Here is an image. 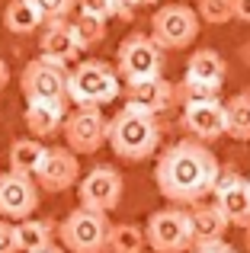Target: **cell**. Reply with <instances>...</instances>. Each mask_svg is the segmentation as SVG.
<instances>
[{
  "mask_svg": "<svg viewBox=\"0 0 250 253\" xmlns=\"http://www.w3.org/2000/svg\"><path fill=\"white\" fill-rule=\"evenodd\" d=\"M218 167V157L202 141L183 138V141H173L170 148L161 151L154 167V183L170 205L186 209V205H199L206 196H212Z\"/></svg>",
  "mask_w": 250,
  "mask_h": 253,
  "instance_id": "6da1fadb",
  "label": "cell"
},
{
  "mask_svg": "<svg viewBox=\"0 0 250 253\" xmlns=\"http://www.w3.org/2000/svg\"><path fill=\"white\" fill-rule=\"evenodd\" d=\"M106 144L116 151V157L128 164L148 161L157 148H161V122L151 112H141L135 106H122L113 119H109V138Z\"/></svg>",
  "mask_w": 250,
  "mask_h": 253,
  "instance_id": "7a4b0ae2",
  "label": "cell"
},
{
  "mask_svg": "<svg viewBox=\"0 0 250 253\" xmlns=\"http://www.w3.org/2000/svg\"><path fill=\"white\" fill-rule=\"evenodd\" d=\"M122 93V77L116 64L106 61H81L68 71V103L77 109H103Z\"/></svg>",
  "mask_w": 250,
  "mask_h": 253,
  "instance_id": "3957f363",
  "label": "cell"
},
{
  "mask_svg": "<svg viewBox=\"0 0 250 253\" xmlns=\"http://www.w3.org/2000/svg\"><path fill=\"white\" fill-rule=\"evenodd\" d=\"M109 231H113L109 215L83 205L58 224V237L68 253H109Z\"/></svg>",
  "mask_w": 250,
  "mask_h": 253,
  "instance_id": "277c9868",
  "label": "cell"
},
{
  "mask_svg": "<svg viewBox=\"0 0 250 253\" xmlns=\"http://www.w3.org/2000/svg\"><path fill=\"white\" fill-rule=\"evenodd\" d=\"M199 13L189 3H167L151 16V39L164 51H183L196 42L199 36Z\"/></svg>",
  "mask_w": 250,
  "mask_h": 253,
  "instance_id": "5b68a950",
  "label": "cell"
},
{
  "mask_svg": "<svg viewBox=\"0 0 250 253\" xmlns=\"http://www.w3.org/2000/svg\"><path fill=\"white\" fill-rule=\"evenodd\" d=\"M144 241L151 244L154 253H186L196 247V231H193V215L186 209H161L151 215L144 228Z\"/></svg>",
  "mask_w": 250,
  "mask_h": 253,
  "instance_id": "8992f818",
  "label": "cell"
},
{
  "mask_svg": "<svg viewBox=\"0 0 250 253\" xmlns=\"http://www.w3.org/2000/svg\"><path fill=\"white\" fill-rule=\"evenodd\" d=\"M116 71H119L122 84L125 81H151L161 77L164 71V48L144 32H131L122 39L119 51H116Z\"/></svg>",
  "mask_w": 250,
  "mask_h": 253,
  "instance_id": "52a82bcc",
  "label": "cell"
},
{
  "mask_svg": "<svg viewBox=\"0 0 250 253\" xmlns=\"http://www.w3.org/2000/svg\"><path fill=\"white\" fill-rule=\"evenodd\" d=\"M26 103H68V68L48 58H32L19 74Z\"/></svg>",
  "mask_w": 250,
  "mask_h": 253,
  "instance_id": "ba28073f",
  "label": "cell"
},
{
  "mask_svg": "<svg viewBox=\"0 0 250 253\" xmlns=\"http://www.w3.org/2000/svg\"><path fill=\"white\" fill-rule=\"evenodd\" d=\"M64 148L74 154H96L109 138V119L103 109H74L64 119Z\"/></svg>",
  "mask_w": 250,
  "mask_h": 253,
  "instance_id": "9c48e42d",
  "label": "cell"
},
{
  "mask_svg": "<svg viewBox=\"0 0 250 253\" xmlns=\"http://www.w3.org/2000/svg\"><path fill=\"white\" fill-rule=\"evenodd\" d=\"M122 192H125V179H122V173L116 167H109V164L93 167L81 179V186H77V196H81L83 209L103 211V215H109V211L122 202Z\"/></svg>",
  "mask_w": 250,
  "mask_h": 253,
  "instance_id": "30bf717a",
  "label": "cell"
},
{
  "mask_svg": "<svg viewBox=\"0 0 250 253\" xmlns=\"http://www.w3.org/2000/svg\"><path fill=\"white\" fill-rule=\"evenodd\" d=\"M39 209V186L26 173H0V215L6 221H23L32 218V211Z\"/></svg>",
  "mask_w": 250,
  "mask_h": 253,
  "instance_id": "8fae6325",
  "label": "cell"
},
{
  "mask_svg": "<svg viewBox=\"0 0 250 253\" xmlns=\"http://www.w3.org/2000/svg\"><path fill=\"white\" fill-rule=\"evenodd\" d=\"M125 106H135L141 112L161 116V112L173 109V103H180L176 96V84L164 81V77H151V81H125Z\"/></svg>",
  "mask_w": 250,
  "mask_h": 253,
  "instance_id": "7c38bea8",
  "label": "cell"
},
{
  "mask_svg": "<svg viewBox=\"0 0 250 253\" xmlns=\"http://www.w3.org/2000/svg\"><path fill=\"white\" fill-rule=\"evenodd\" d=\"M77 176H81V164H77L74 151L48 148L42 167H39V173L32 179H36V186L42 192H64V189H71V186L77 183Z\"/></svg>",
  "mask_w": 250,
  "mask_h": 253,
  "instance_id": "4fadbf2b",
  "label": "cell"
},
{
  "mask_svg": "<svg viewBox=\"0 0 250 253\" xmlns=\"http://www.w3.org/2000/svg\"><path fill=\"white\" fill-rule=\"evenodd\" d=\"M183 125L186 131L202 144H212L215 138L225 135V103L212 99V103H186L183 106Z\"/></svg>",
  "mask_w": 250,
  "mask_h": 253,
  "instance_id": "5bb4252c",
  "label": "cell"
},
{
  "mask_svg": "<svg viewBox=\"0 0 250 253\" xmlns=\"http://www.w3.org/2000/svg\"><path fill=\"white\" fill-rule=\"evenodd\" d=\"M39 48H42V58H48V61H55V64H64V68L81 55L74 36H71L68 19H61V23H45L42 36H39Z\"/></svg>",
  "mask_w": 250,
  "mask_h": 253,
  "instance_id": "9a60e30c",
  "label": "cell"
},
{
  "mask_svg": "<svg viewBox=\"0 0 250 253\" xmlns=\"http://www.w3.org/2000/svg\"><path fill=\"white\" fill-rule=\"evenodd\" d=\"M26 128L32 138L45 141V138L58 135L68 119V103H26Z\"/></svg>",
  "mask_w": 250,
  "mask_h": 253,
  "instance_id": "2e32d148",
  "label": "cell"
},
{
  "mask_svg": "<svg viewBox=\"0 0 250 253\" xmlns=\"http://www.w3.org/2000/svg\"><path fill=\"white\" fill-rule=\"evenodd\" d=\"M193 231H196V244H212V241H225L228 234V218L221 215L218 205H196L193 211Z\"/></svg>",
  "mask_w": 250,
  "mask_h": 253,
  "instance_id": "e0dca14e",
  "label": "cell"
},
{
  "mask_svg": "<svg viewBox=\"0 0 250 253\" xmlns=\"http://www.w3.org/2000/svg\"><path fill=\"white\" fill-rule=\"evenodd\" d=\"M225 58L215 48H199L189 55L186 61V81H199V84H221L225 81Z\"/></svg>",
  "mask_w": 250,
  "mask_h": 253,
  "instance_id": "ac0fdd59",
  "label": "cell"
},
{
  "mask_svg": "<svg viewBox=\"0 0 250 253\" xmlns=\"http://www.w3.org/2000/svg\"><path fill=\"white\" fill-rule=\"evenodd\" d=\"M3 26L13 36H29V32L45 26V16L39 13V6L32 0H10L3 6Z\"/></svg>",
  "mask_w": 250,
  "mask_h": 253,
  "instance_id": "d6986e66",
  "label": "cell"
},
{
  "mask_svg": "<svg viewBox=\"0 0 250 253\" xmlns=\"http://www.w3.org/2000/svg\"><path fill=\"white\" fill-rule=\"evenodd\" d=\"M45 154H48V148H45L39 138H16V141L10 144V170L36 176L39 167H42V161H45Z\"/></svg>",
  "mask_w": 250,
  "mask_h": 253,
  "instance_id": "ffe728a7",
  "label": "cell"
},
{
  "mask_svg": "<svg viewBox=\"0 0 250 253\" xmlns=\"http://www.w3.org/2000/svg\"><path fill=\"white\" fill-rule=\"evenodd\" d=\"M215 205H218L221 215L228 218V224L247 228L250 224V186H247V179H241V183L231 186L228 192L215 196Z\"/></svg>",
  "mask_w": 250,
  "mask_h": 253,
  "instance_id": "44dd1931",
  "label": "cell"
},
{
  "mask_svg": "<svg viewBox=\"0 0 250 253\" xmlns=\"http://www.w3.org/2000/svg\"><path fill=\"white\" fill-rule=\"evenodd\" d=\"M51 237H55V221H42V218H23L16 221V244L19 253H36L51 247Z\"/></svg>",
  "mask_w": 250,
  "mask_h": 253,
  "instance_id": "7402d4cb",
  "label": "cell"
},
{
  "mask_svg": "<svg viewBox=\"0 0 250 253\" xmlns=\"http://www.w3.org/2000/svg\"><path fill=\"white\" fill-rule=\"evenodd\" d=\"M225 135L234 141H250V90L234 93L225 103Z\"/></svg>",
  "mask_w": 250,
  "mask_h": 253,
  "instance_id": "603a6c76",
  "label": "cell"
},
{
  "mask_svg": "<svg viewBox=\"0 0 250 253\" xmlns=\"http://www.w3.org/2000/svg\"><path fill=\"white\" fill-rule=\"evenodd\" d=\"M68 26H71V36H74V42H77V48H81V51L96 48V45L106 39V19L90 16V13L77 10L74 16L68 19Z\"/></svg>",
  "mask_w": 250,
  "mask_h": 253,
  "instance_id": "cb8c5ba5",
  "label": "cell"
},
{
  "mask_svg": "<svg viewBox=\"0 0 250 253\" xmlns=\"http://www.w3.org/2000/svg\"><path fill=\"white\" fill-rule=\"evenodd\" d=\"M144 231L131 221L113 224L109 231V253H144Z\"/></svg>",
  "mask_w": 250,
  "mask_h": 253,
  "instance_id": "d4e9b609",
  "label": "cell"
},
{
  "mask_svg": "<svg viewBox=\"0 0 250 253\" xmlns=\"http://www.w3.org/2000/svg\"><path fill=\"white\" fill-rule=\"evenodd\" d=\"M77 10L90 13V16H100V19L131 23V3L128 0H77Z\"/></svg>",
  "mask_w": 250,
  "mask_h": 253,
  "instance_id": "484cf974",
  "label": "cell"
},
{
  "mask_svg": "<svg viewBox=\"0 0 250 253\" xmlns=\"http://www.w3.org/2000/svg\"><path fill=\"white\" fill-rule=\"evenodd\" d=\"M221 93V84H199V81H186L183 77L180 84H176V96H180V103H212V99H218Z\"/></svg>",
  "mask_w": 250,
  "mask_h": 253,
  "instance_id": "4316f807",
  "label": "cell"
},
{
  "mask_svg": "<svg viewBox=\"0 0 250 253\" xmlns=\"http://www.w3.org/2000/svg\"><path fill=\"white\" fill-rule=\"evenodd\" d=\"M196 13L208 26H225L234 19V0H196Z\"/></svg>",
  "mask_w": 250,
  "mask_h": 253,
  "instance_id": "83f0119b",
  "label": "cell"
},
{
  "mask_svg": "<svg viewBox=\"0 0 250 253\" xmlns=\"http://www.w3.org/2000/svg\"><path fill=\"white\" fill-rule=\"evenodd\" d=\"M39 6V13L45 16V23H61V19L74 16L77 0H32Z\"/></svg>",
  "mask_w": 250,
  "mask_h": 253,
  "instance_id": "f1b7e54d",
  "label": "cell"
},
{
  "mask_svg": "<svg viewBox=\"0 0 250 253\" xmlns=\"http://www.w3.org/2000/svg\"><path fill=\"white\" fill-rule=\"evenodd\" d=\"M241 179H244V176H241L234 167H218V173H215V183H212V196H221V192H228L231 186H238Z\"/></svg>",
  "mask_w": 250,
  "mask_h": 253,
  "instance_id": "f546056e",
  "label": "cell"
},
{
  "mask_svg": "<svg viewBox=\"0 0 250 253\" xmlns=\"http://www.w3.org/2000/svg\"><path fill=\"white\" fill-rule=\"evenodd\" d=\"M0 253H19V244H16V224H10L6 218L0 221Z\"/></svg>",
  "mask_w": 250,
  "mask_h": 253,
  "instance_id": "4dcf8cb0",
  "label": "cell"
},
{
  "mask_svg": "<svg viewBox=\"0 0 250 253\" xmlns=\"http://www.w3.org/2000/svg\"><path fill=\"white\" fill-rule=\"evenodd\" d=\"M193 253H238L228 241H212V244H196Z\"/></svg>",
  "mask_w": 250,
  "mask_h": 253,
  "instance_id": "1f68e13d",
  "label": "cell"
},
{
  "mask_svg": "<svg viewBox=\"0 0 250 253\" xmlns=\"http://www.w3.org/2000/svg\"><path fill=\"white\" fill-rule=\"evenodd\" d=\"M234 19L250 23V0H234Z\"/></svg>",
  "mask_w": 250,
  "mask_h": 253,
  "instance_id": "d6a6232c",
  "label": "cell"
},
{
  "mask_svg": "<svg viewBox=\"0 0 250 253\" xmlns=\"http://www.w3.org/2000/svg\"><path fill=\"white\" fill-rule=\"evenodd\" d=\"M6 84H10V68H6V61L0 58V93L6 90Z\"/></svg>",
  "mask_w": 250,
  "mask_h": 253,
  "instance_id": "836d02e7",
  "label": "cell"
},
{
  "mask_svg": "<svg viewBox=\"0 0 250 253\" xmlns=\"http://www.w3.org/2000/svg\"><path fill=\"white\" fill-rule=\"evenodd\" d=\"M131 6H154V3H161V0H128Z\"/></svg>",
  "mask_w": 250,
  "mask_h": 253,
  "instance_id": "e575fe53",
  "label": "cell"
},
{
  "mask_svg": "<svg viewBox=\"0 0 250 253\" xmlns=\"http://www.w3.org/2000/svg\"><path fill=\"white\" fill-rule=\"evenodd\" d=\"M36 253H68V250H61V247H55V244H51V247H45V250H36Z\"/></svg>",
  "mask_w": 250,
  "mask_h": 253,
  "instance_id": "d590c367",
  "label": "cell"
},
{
  "mask_svg": "<svg viewBox=\"0 0 250 253\" xmlns=\"http://www.w3.org/2000/svg\"><path fill=\"white\" fill-rule=\"evenodd\" d=\"M244 247L250 250V224H247V228H244Z\"/></svg>",
  "mask_w": 250,
  "mask_h": 253,
  "instance_id": "8d00e7d4",
  "label": "cell"
},
{
  "mask_svg": "<svg viewBox=\"0 0 250 253\" xmlns=\"http://www.w3.org/2000/svg\"><path fill=\"white\" fill-rule=\"evenodd\" d=\"M247 186H250V176H247Z\"/></svg>",
  "mask_w": 250,
  "mask_h": 253,
  "instance_id": "74e56055",
  "label": "cell"
}]
</instances>
